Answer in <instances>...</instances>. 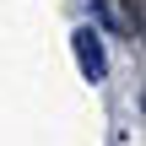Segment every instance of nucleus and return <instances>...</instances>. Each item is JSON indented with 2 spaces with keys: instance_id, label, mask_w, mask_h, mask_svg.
I'll return each mask as SVG.
<instances>
[{
  "instance_id": "1",
  "label": "nucleus",
  "mask_w": 146,
  "mask_h": 146,
  "mask_svg": "<svg viewBox=\"0 0 146 146\" xmlns=\"http://www.w3.org/2000/svg\"><path fill=\"white\" fill-rule=\"evenodd\" d=\"M76 65H81V76L87 81H103L108 76V54H103V33L98 27H76Z\"/></svg>"
}]
</instances>
